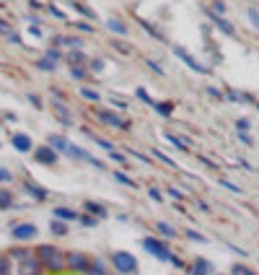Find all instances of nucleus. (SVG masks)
Here are the masks:
<instances>
[{"label":"nucleus","instance_id":"f03ea898","mask_svg":"<svg viewBox=\"0 0 259 275\" xmlns=\"http://www.w3.org/2000/svg\"><path fill=\"white\" fill-rule=\"evenodd\" d=\"M65 262H67V270L94 275V262H91L86 255H81V252H70V255H65Z\"/></svg>","mask_w":259,"mask_h":275},{"label":"nucleus","instance_id":"c9c22d12","mask_svg":"<svg viewBox=\"0 0 259 275\" xmlns=\"http://www.w3.org/2000/svg\"><path fill=\"white\" fill-rule=\"evenodd\" d=\"M158 228H161V234H163V236H174V228H171L169 223H158Z\"/></svg>","mask_w":259,"mask_h":275},{"label":"nucleus","instance_id":"ea45409f","mask_svg":"<svg viewBox=\"0 0 259 275\" xmlns=\"http://www.w3.org/2000/svg\"><path fill=\"white\" fill-rule=\"evenodd\" d=\"M153 106H156L161 114H169V112H171V106H166V104H153Z\"/></svg>","mask_w":259,"mask_h":275},{"label":"nucleus","instance_id":"cd10ccee","mask_svg":"<svg viewBox=\"0 0 259 275\" xmlns=\"http://www.w3.org/2000/svg\"><path fill=\"white\" fill-rule=\"evenodd\" d=\"M81 96L91 99V102H98V94H96V91H91V88H81Z\"/></svg>","mask_w":259,"mask_h":275},{"label":"nucleus","instance_id":"2eb2a0df","mask_svg":"<svg viewBox=\"0 0 259 275\" xmlns=\"http://www.w3.org/2000/svg\"><path fill=\"white\" fill-rule=\"evenodd\" d=\"M11 208H13V192L0 187V210H11Z\"/></svg>","mask_w":259,"mask_h":275},{"label":"nucleus","instance_id":"de8ad7c7","mask_svg":"<svg viewBox=\"0 0 259 275\" xmlns=\"http://www.w3.org/2000/svg\"><path fill=\"white\" fill-rule=\"evenodd\" d=\"M239 130H249V122L246 120H239Z\"/></svg>","mask_w":259,"mask_h":275},{"label":"nucleus","instance_id":"1a4fd4ad","mask_svg":"<svg viewBox=\"0 0 259 275\" xmlns=\"http://www.w3.org/2000/svg\"><path fill=\"white\" fill-rule=\"evenodd\" d=\"M98 120H101L104 125H112V127H119V130L127 127V122L122 120V117H117L114 112H104V109H101V112H98Z\"/></svg>","mask_w":259,"mask_h":275},{"label":"nucleus","instance_id":"aec40b11","mask_svg":"<svg viewBox=\"0 0 259 275\" xmlns=\"http://www.w3.org/2000/svg\"><path fill=\"white\" fill-rule=\"evenodd\" d=\"M83 208H86L88 213H94V218H104V216H106V210H104L98 203H86Z\"/></svg>","mask_w":259,"mask_h":275},{"label":"nucleus","instance_id":"4c0bfd02","mask_svg":"<svg viewBox=\"0 0 259 275\" xmlns=\"http://www.w3.org/2000/svg\"><path fill=\"white\" fill-rule=\"evenodd\" d=\"M8 42H11V44H21V36H18L16 32H11V34H8Z\"/></svg>","mask_w":259,"mask_h":275},{"label":"nucleus","instance_id":"79ce46f5","mask_svg":"<svg viewBox=\"0 0 259 275\" xmlns=\"http://www.w3.org/2000/svg\"><path fill=\"white\" fill-rule=\"evenodd\" d=\"M101 68H104V63H101V60H94V63H91V70H101Z\"/></svg>","mask_w":259,"mask_h":275},{"label":"nucleus","instance_id":"6e6552de","mask_svg":"<svg viewBox=\"0 0 259 275\" xmlns=\"http://www.w3.org/2000/svg\"><path fill=\"white\" fill-rule=\"evenodd\" d=\"M42 270H44V267H42V262H39V259H29V262H21L18 265V275H42Z\"/></svg>","mask_w":259,"mask_h":275},{"label":"nucleus","instance_id":"7c9ffc66","mask_svg":"<svg viewBox=\"0 0 259 275\" xmlns=\"http://www.w3.org/2000/svg\"><path fill=\"white\" fill-rule=\"evenodd\" d=\"M233 275H254V273H251L249 267H243V265H236L233 267Z\"/></svg>","mask_w":259,"mask_h":275},{"label":"nucleus","instance_id":"58836bf2","mask_svg":"<svg viewBox=\"0 0 259 275\" xmlns=\"http://www.w3.org/2000/svg\"><path fill=\"white\" fill-rule=\"evenodd\" d=\"M29 34H32V36H42V29L32 24V26H29Z\"/></svg>","mask_w":259,"mask_h":275},{"label":"nucleus","instance_id":"2f4dec72","mask_svg":"<svg viewBox=\"0 0 259 275\" xmlns=\"http://www.w3.org/2000/svg\"><path fill=\"white\" fill-rule=\"evenodd\" d=\"M249 18H251V24L259 29V11L257 8H249Z\"/></svg>","mask_w":259,"mask_h":275},{"label":"nucleus","instance_id":"412c9836","mask_svg":"<svg viewBox=\"0 0 259 275\" xmlns=\"http://www.w3.org/2000/svg\"><path fill=\"white\" fill-rule=\"evenodd\" d=\"M212 24H215L218 29H223V32H226L228 36H233V34H236V29H233V26H228V24H226V18H220V16H212Z\"/></svg>","mask_w":259,"mask_h":275},{"label":"nucleus","instance_id":"dca6fc26","mask_svg":"<svg viewBox=\"0 0 259 275\" xmlns=\"http://www.w3.org/2000/svg\"><path fill=\"white\" fill-rule=\"evenodd\" d=\"M52 109H55L57 120L63 122V125H70V122H73V120H70V112H67V109H65V106L60 104V102H55V104H52Z\"/></svg>","mask_w":259,"mask_h":275},{"label":"nucleus","instance_id":"6ab92c4d","mask_svg":"<svg viewBox=\"0 0 259 275\" xmlns=\"http://www.w3.org/2000/svg\"><path fill=\"white\" fill-rule=\"evenodd\" d=\"M49 231L52 234H55V236H65L67 234V223H65V221H52V226H49Z\"/></svg>","mask_w":259,"mask_h":275},{"label":"nucleus","instance_id":"5701e85b","mask_svg":"<svg viewBox=\"0 0 259 275\" xmlns=\"http://www.w3.org/2000/svg\"><path fill=\"white\" fill-rule=\"evenodd\" d=\"M36 68H39V70H55V68H57V63H52V60H47V57H39V60H36Z\"/></svg>","mask_w":259,"mask_h":275},{"label":"nucleus","instance_id":"7ed1b4c3","mask_svg":"<svg viewBox=\"0 0 259 275\" xmlns=\"http://www.w3.org/2000/svg\"><path fill=\"white\" fill-rule=\"evenodd\" d=\"M112 262L119 273H138V259H135L132 255H127V252H114Z\"/></svg>","mask_w":259,"mask_h":275},{"label":"nucleus","instance_id":"a878e982","mask_svg":"<svg viewBox=\"0 0 259 275\" xmlns=\"http://www.w3.org/2000/svg\"><path fill=\"white\" fill-rule=\"evenodd\" d=\"M208 262H205V259H197V262H194V275H205V273H208Z\"/></svg>","mask_w":259,"mask_h":275},{"label":"nucleus","instance_id":"423d86ee","mask_svg":"<svg viewBox=\"0 0 259 275\" xmlns=\"http://www.w3.org/2000/svg\"><path fill=\"white\" fill-rule=\"evenodd\" d=\"M34 158L39 164H44V166H55L57 164V158H60V154L52 146H39V148H34Z\"/></svg>","mask_w":259,"mask_h":275},{"label":"nucleus","instance_id":"f3484780","mask_svg":"<svg viewBox=\"0 0 259 275\" xmlns=\"http://www.w3.org/2000/svg\"><path fill=\"white\" fill-rule=\"evenodd\" d=\"M55 218L67 223V221H75V218H81V216L75 210H70V208H55Z\"/></svg>","mask_w":259,"mask_h":275},{"label":"nucleus","instance_id":"393cba45","mask_svg":"<svg viewBox=\"0 0 259 275\" xmlns=\"http://www.w3.org/2000/svg\"><path fill=\"white\" fill-rule=\"evenodd\" d=\"M0 275H11V257L0 255Z\"/></svg>","mask_w":259,"mask_h":275},{"label":"nucleus","instance_id":"4468645a","mask_svg":"<svg viewBox=\"0 0 259 275\" xmlns=\"http://www.w3.org/2000/svg\"><path fill=\"white\" fill-rule=\"evenodd\" d=\"M174 52H177V55H179L181 60H184V63H187L189 68H192V70H197V73H205V68H202L200 63H197V60H194V57H189V55H187V52H184V50H181V47H177V50H174Z\"/></svg>","mask_w":259,"mask_h":275},{"label":"nucleus","instance_id":"c03bdc74","mask_svg":"<svg viewBox=\"0 0 259 275\" xmlns=\"http://www.w3.org/2000/svg\"><path fill=\"white\" fill-rule=\"evenodd\" d=\"M29 102H32L34 106H42V102H39V96H34V94H29Z\"/></svg>","mask_w":259,"mask_h":275},{"label":"nucleus","instance_id":"bb28decb","mask_svg":"<svg viewBox=\"0 0 259 275\" xmlns=\"http://www.w3.org/2000/svg\"><path fill=\"white\" fill-rule=\"evenodd\" d=\"M11 179H13V174L5 169V166H0V185H8Z\"/></svg>","mask_w":259,"mask_h":275},{"label":"nucleus","instance_id":"c85d7f7f","mask_svg":"<svg viewBox=\"0 0 259 275\" xmlns=\"http://www.w3.org/2000/svg\"><path fill=\"white\" fill-rule=\"evenodd\" d=\"M70 75H73V78H78V81H83V78H86V70H83V68H70Z\"/></svg>","mask_w":259,"mask_h":275},{"label":"nucleus","instance_id":"39448f33","mask_svg":"<svg viewBox=\"0 0 259 275\" xmlns=\"http://www.w3.org/2000/svg\"><path fill=\"white\" fill-rule=\"evenodd\" d=\"M36 234H39V228L34 223H16L11 228V236L16 241H32V239H36Z\"/></svg>","mask_w":259,"mask_h":275},{"label":"nucleus","instance_id":"20e7f679","mask_svg":"<svg viewBox=\"0 0 259 275\" xmlns=\"http://www.w3.org/2000/svg\"><path fill=\"white\" fill-rule=\"evenodd\" d=\"M143 244H146V249L150 252V255H156L158 259H163V262H169V259H171L174 265H181L177 257H171V252H166V247H163L161 241H158V239H153V236H148V239L143 241Z\"/></svg>","mask_w":259,"mask_h":275},{"label":"nucleus","instance_id":"a19ab883","mask_svg":"<svg viewBox=\"0 0 259 275\" xmlns=\"http://www.w3.org/2000/svg\"><path fill=\"white\" fill-rule=\"evenodd\" d=\"M114 177H117V179L122 182V185H130V187H132V182H130V179L125 177V174H119V172H117V174H114Z\"/></svg>","mask_w":259,"mask_h":275},{"label":"nucleus","instance_id":"9b49d317","mask_svg":"<svg viewBox=\"0 0 259 275\" xmlns=\"http://www.w3.org/2000/svg\"><path fill=\"white\" fill-rule=\"evenodd\" d=\"M24 189H26V195H32L34 197V200H47V189H44V187H39V185H36V182H24Z\"/></svg>","mask_w":259,"mask_h":275},{"label":"nucleus","instance_id":"f257e3e1","mask_svg":"<svg viewBox=\"0 0 259 275\" xmlns=\"http://www.w3.org/2000/svg\"><path fill=\"white\" fill-rule=\"evenodd\" d=\"M36 259H39L42 267H44V270H49V273H60V270H65V267H67L63 249L52 247V244H42V247H36Z\"/></svg>","mask_w":259,"mask_h":275},{"label":"nucleus","instance_id":"37998d69","mask_svg":"<svg viewBox=\"0 0 259 275\" xmlns=\"http://www.w3.org/2000/svg\"><path fill=\"white\" fill-rule=\"evenodd\" d=\"M138 96L143 99V102H148V104H153V102H150V96H148V94H146V91H143V88L138 91Z\"/></svg>","mask_w":259,"mask_h":275},{"label":"nucleus","instance_id":"c756f323","mask_svg":"<svg viewBox=\"0 0 259 275\" xmlns=\"http://www.w3.org/2000/svg\"><path fill=\"white\" fill-rule=\"evenodd\" d=\"M11 32H13V29H11V24H8L5 18H0V34H5V36H8Z\"/></svg>","mask_w":259,"mask_h":275},{"label":"nucleus","instance_id":"9d476101","mask_svg":"<svg viewBox=\"0 0 259 275\" xmlns=\"http://www.w3.org/2000/svg\"><path fill=\"white\" fill-rule=\"evenodd\" d=\"M52 47H70V50H81L83 42L78 36H55L52 39Z\"/></svg>","mask_w":259,"mask_h":275},{"label":"nucleus","instance_id":"a18cd8bd","mask_svg":"<svg viewBox=\"0 0 259 275\" xmlns=\"http://www.w3.org/2000/svg\"><path fill=\"white\" fill-rule=\"evenodd\" d=\"M169 195L174 197V200H181V192H179V189H169Z\"/></svg>","mask_w":259,"mask_h":275},{"label":"nucleus","instance_id":"a211bd4d","mask_svg":"<svg viewBox=\"0 0 259 275\" xmlns=\"http://www.w3.org/2000/svg\"><path fill=\"white\" fill-rule=\"evenodd\" d=\"M67 63H70V68H81L86 63V57H83L81 50H73V52H67Z\"/></svg>","mask_w":259,"mask_h":275},{"label":"nucleus","instance_id":"f8f14e48","mask_svg":"<svg viewBox=\"0 0 259 275\" xmlns=\"http://www.w3.org/2000/svg\"><path fill=\"white\" fill-rule=\"evenodd\" d=\"M47 146H52L57 154H65L67 146H70V140H67L65 135H49V138H47Z\"/></svg>","mask_w":259,"mask_h":275},{"label":"nucleus","instance_id":"f704fd0d","mask_svg":"<svg viewBox=\"0 0 259 275\" xmlns=\"http://www.w3.org/2000/svg\"><path fill=\"white\" fill-rule=\"evenodd\" d=\"M73 5H75V8H78V11L83 13V16H88V18H94V11H88V8H86V5H81V3H73Z\"/></svg>","mask_w":259,"mask_h":275},{"label":"nucleus","instance_id":"0eeeda50","mask_svg":"<svg viewBox=\"0 0 259 275\" xmlns=\"http://www.w3.org/2000/svg\"><path fill=\"white\" fill-rule=\"evenodd\" d=\"M11 143H13V148L18 151V154H29V151L34 148V143H32V138H29L26 133H16L11 138Z\"/></svg>","mask_w":259,"mask_h":275},{"label":"nucleus","instance_id":"b1692460","mask_svg":"<svg viewBox=\"0 0 259 275\" xmlns=\"http://www.w3.org/2000/svg\"><path fill=\"white\" fill-rule=\"evenodd\" d=\"M44 57L52 60V63H60V60H63V52H60L57 47H49L47 52H44Z\"/></svg>","mask_w":259,"mask_h":275},{"label":"nucleus","instance_id":"e433bc0d","mask_svg":"<svg viewBox=\"0 0 259 275\" xmlns=\"http://www.w3.org/2000/svg\"><path fill=\"white\" fill-rule=\"evenodd\" d=\"M47 8H49V13H52V16H57V18H63V21H65V13L60 11L57 5H47Z\"/></svg>","mask_w":259,"mask_h":275},{"label":"nucleus","instance_id":"49530a36","mask_svg":"<svg viewBox=\"0 0 259 275\" xmlns=\"http://www.w3.org/2000/svg\"><path fill=\"white\" fill-rule=\"evenodd\" d=\"M187 236H189V239H194V241H202V236H200V234H194V231H189Z\"/></svg>","mask_w":259,"mask_h":275},{"label":"nucleus","instance_id":"4be33fe9","mask_svg":"<svg viewBox=\"0 0 259 275\" xmlns=\"http://www.w3.org/2000/svg\"><path fill=\"white\" fill-rule=\"evenodd\" d=\"M106 26H109L112 32H117V34H127V26L122 24V21H117V18H109V21H106Z\"/></svg>","mask_w":259,"mask_h":275},{"label":"nucleus","instance_id":"ddd939ff","mask_svg":"<svg viewBox=\"0 0 259 275\" xmlns=\"http://www.w3.org/2000/svg\"><path fill=\"white\" fill-rule=\"evenodd\" d=\"M11 259H18V262H29V259H34L36 257V252H29V249H21V247H16V249H11V255H8Z\"/></svg>","mask_w":259,"mask_h":275},{"label":"nucleus","instance_id":"09e8293b","mask_svg":"<svg viewBox=\"0 0 259 275\" xmlns=\"http://www.w3.org/2000/svg\"><path fill=\"white\" fill-rule=\"evenodd\" d=\"M257 109H259V104H257Z\"/></svg>","mask_w":259,"mask_h":275},{"label":"nucleus","instance_id":"72a5a7b5","mask_svg":"<svg viewBox=\"0 0 259 275\" xmlns=\"http://www.w3.org/2000/svg\"><path fill=\"white\" fill-rule=\"evenodd\" d=\"M96 221L98 218H94V216H81V223L83 226H96Z\"/></svg>","mask_w":259,"mask_h":275},{"label":"nucleus","instance_id":"473e14b6","mask_svg":"<svg viewBox=\"0 0 259 275\" xmlns=\"http://www.w3.org/2000/svg\"><path fill=\"white\" fill-rule=\"evenodd\" d=\"M166 140H169V143H171V146H177V148H187V146H184V143H181V140H179V138H174L171 133H169V135H166Z\"/></svg>","mask_w":259,"mask_h":275}]
</instances>
